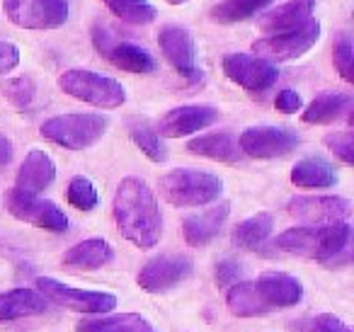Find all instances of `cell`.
<instances>
[{
  "mask_svg": "<svg viewBox=\"0 0 354 332\" xmlns=\"http://www.w3.org/2000/svg\"><path fill=\"white\" fill-rule=\"evenodd\" d=\"M339 180L335 165H330L323 158H304L291 167V182L304 190H325L335 187Z\"/></svg>",
  "mask_w": 354,
  "mask_h": 332,
  "instance_id": "cell-24",
  "label": "cell"
},
{
  "mask_svg": "<svg viewBox=\"0 0 354 332\" xmlns=\"http://www.w3.org/2000/svg\"><path fill=\"white\" fill-rule=\"evenodd\" d=\"M66 199L71 206H75L78 211H93L100 204V196L95 185L85 175H75L68 182V190H66Z\"/></svg>",
  "mask_w": 354,
  "mask_h": 332,
  "instance_id": "cell-32",
  "label": "cell"
},
{
  "mask_svg": "<svg viewBox=\"0 0 354 332\" xmlns=\"http://www.w3.org/2000/svg\"><path fill=\"white\" fill-rule=\"evenodd\" d=\"M6 17L20 30H59L68 22L66 0H3Z\"/></svg>",
  "mask_w": 354,
  "mask_h": 332,
  "instance_id": "cell-7",
  "label": "cell"
},
{
  "mask_svg": "<svg viewBox=\"0 0 354 332\" xmlns=\"http://www.w3.org/2000/svg\"><path fill=\"white\" fill-rule=\"evenodd\" d=\"M272 230H274V219H272V214L262 211V214L241 221L233 228V245L241 250H257L262 243H267Z\"/></svg>",
  "mask_w": 354,
  "mask_h": 332,
  "instance_id": "cell-27",
  "label": "cell"
},
{
  "mask_svg": "<svg viewBox=\"0 0 354 332\" xmlns=\"http://www.w3.org/2000/svg\"><path fill=\"white\" fill-rule=\"evenodd\" d=\"M221 66L231 83L241 85L250 93H265L279 78V71L274 64L252 54H226Z\"/></svg>",
  "mask_w": 354,
  "mask_h": 332,
  "instance_id": "cell-12",
  "label": "cell"
},
{
  "mask_svg": "<svg viewBox=\"0 0 354 332\" xmlns=\"http://www.w3.org/2000/svg\"><path fill=\"white\" fill-rule=\"evenodd\" d=\"M112 214L117 230L138 250H151L160 243L162 216L158 199L146 180L124 177L117 185L112 201Z\"/></svg>",
  "mask_w": 354,
  "mask_h": 332,
  "instance_id": "cell-1",
  "label": "cell"
},
{
  "mask_svg": "<svg viewBox=\"0 0 354 332\" xmlns=\"http://www.w3.org/2000/svg\"><path fill=\"white\" fill-rule=\"evenodd\" d=\"M223 192V182L218 175L192 167H175L160 177V194L167 204L180 209L207 206L216 201Z\"/></svg>",
  "mask_w": 354,
  "mask_h": 332,
  "instance_id": "cell-3",
  "label": "cell"
},
{
  "mask_svg": "<svg viewBox=\"0 0 354 332\" xmlns=\"http://www.w3.org/2000/svg\"><path fill=\"white\" fill-rule=\"evenodd\" d=\"M320 39V22L310 17L306 25L296 27L291 32H281V35H272L265 39H257L252 44L255 56L265 61H294L299 56H304L306 51H310L315 46V42Z\"/></svg>",
  "mask_w": 354,
  "mask_h": 332,
  "instance_id": "cell-9",
  "label": "cell"
},
{
  "mask_svg": "<svg viewBox=\"0 0 354 332\" xmlns=\"http://www.w3.org/2000/svg\"><path fill=\"white\" fill-rule=\"evenodd\" d=\"M6 209L17 221H25L37 228L51 230V233H64L68 230V216L49 199H41L37 194H25L20 190H8L6 192Z\"/></svg>",
  "mask_w": 354,
  "mask_h": 332,
  "instance_id": "cell-8",
  "label": "cell"
},
{
  "mask_svg": "<svg viewBox=\"0 0 354 332\" xmlns=\"http://www.w3.org/2000/svg\"><path fill=\"white\" fill-rule=\"evenodd\" d=\"M255 286L270 308H289L301 303V298H304V284L286 272L260 274Z\"/></svg>",
  "mask_w": 354,
  "mask_h": 332,
  "instance_id": "cell-18",
  "label": "cell"
},
{
  "mask_svg": "<svg viewBox=\"0 0 354 332\" xmlns=\"http://www.w3.org/2000/svg\"><path fill=\"white\" fill-rule=\"evenodd\" d=\"M0 93L6 95L8 102L12 104V107L17 109H27L32 102H35V95H37V85L32 78H27V75H20V78H10L3 83V88H0Z\"/></svg>",
  "mask_w": 354,
  "mask_h": 332,
  "instance_id": "cell-33",
  "label": "cell"
},
{
  "mask_svg": "<svg viewBox=\"0 0 354 332\" xmlns=\"http://www.w3.org/2000/svg\"><path fill=\"white\" fill-rule=\"evenodd\" d=\"M187 151L194 156L212 158L218 163H238L243 158V151L238 146V138L233 133L218 131V133H204L187 143Z\"/></svg>",
  "mask_w": 354,
  "mask_h": 332,
  "instance_id": "cell-23",
  "label": "cell"
},
{
  "mask_svg": "<svg viewBox=\"0 0 354 332\" xmlns=\"http://www.w3.org/2000/svg\"><path fill=\"white\" fill-rule=\"evenodd\" d=\"M352 98L342 93H330L315 98L308 107L304 109L301 119L306 124H335L339 119L347 117V122L352 124Z\"/></svg>",
  "mask_w": 354,
  "mask_h": 332,
  "instance_id": "cell-22",
  "label": "cell"
},
{
  "mask_svg": "<svg viewBox=\"0 0 354 332\" xmlns=\"http://www.w3.org/2000/svg\"><path fill=\"white\" fill-rule=\"evenodd\" d=\"M349 245H352V225L347 221L333 225H299L284 230L277 238V248L284 252L333 264L337 259H349Z\"/></svg>",
  "mask_w": 354,
  "mask_h": 332,
  "instance_id": "cell-2",
  "label": "cell"
},
{
  "mask_svg": "<svg viewBox=\"0 0 354 332\" xmlns=\"http://www.w3.org/2000/svg\"><path fill=\"white\" fill-rule=\"evenodd\" d=\"M129 136H131L133 146L143 153L151 163H165L167 160V148L160 141L156 129H151L146 122H133L129 127Z\"/></svg>",
  "mask_w": 354,
  "mask_h": 332,
  "instance_id": "cell-31",
  "label": "cell"
},
{
  "mask_svg": "<svg viewBox=\"0 0 354 332\" xmlns=\"http://www.w3.org/2000/svg\"><path fill=\"white\" fill-rule=\"evenodd\" d=\"M114 17L129 22V25H151L156 22L158 10L148 3V0H100Z\"/></svg>",
  "mask_w": 354,
  "mask_h": 332,
  "instance_id": "cell-29",
  "label": "cell"
},
{
  "mask_svg": "<svg viewBox=\"0 0 354 332\" xmlns=\"http://www.w3.org/2000/svg\"><path fill=\"white\" fill-rule=\"evenodd\" d=\"M104 59L117 68L127 71V73H153L158 68V61L148 54L143 46H136L131 42H117L112 49L104 54Z\"/></svg>",
  "mask_w": 354,
  "mask_h": 332,
  "instance_id": "cell-25",
  "label": "cell"
},
{
  "mask_svg": "<svg viewBox=\"0 0 354 332\" xmlns=\"http://www.w3.org/2000/svg\"><path fill=\"white\" fill-rule=\"evenodd\" d=\"M221 112L216 107H207V104H185V107H175L160 119L158 124V136L165 138H183L189 133H197L202 129L212 127L218 122Z\"/></svg>",
  "mask_w": 354,
  "mask_h": 332,
  "instance_id": "cell-15",
  "label": "cell"
},
{
  "mask_svg": "<svg viewBox=\"0 0 354 332\" xmlns=\"http://www.w3.org/2000/svg\"><path fill=\"white\" fill-rule=\"evenodd\" d=\"M194 272V262L187 255H160L148 259L136 277V284L148 293H162L189 279Z\"/></svg>",
  "mask_w": 354,
  "mask_h": 332,
  "instance_id": "cell-11",
  "label": "cell"
},
{
  "mask_svg": "<svg viewBox=\"0 0 354 332\" xmlns=\"http://www.w3.org/2000/svg\"><path fill=\"white\" fill-rule=\"evenodd\" d=\"M158 46H160L162 56L167 59V64L185 78H197V44L194 37L187 27L180 25H165L158 32Z\"/></svg>",
  "mask_w": 354,
  "mask_h": 332,
  "instance_id": "cell-14",
  "label": "cell"
},
{
  "mask_svg": "<svg viewBox=\"0 0 354 332\" xmlns=\"http://www.w3.org/2000/svg\"><path fill=\"white\" fill-rule=\"evenodd\" d=\"M59 88L68 98L100 109H117L127 102V90L119 80L85 68H71L59 75Z\"/></svg>",
  "mask_w": 354,
  "mask_h": 332,
  "instance_id": "cell-5",
  "label": "cell"
},
{
  "mask_svg": "<svg viewBox=\"0 0 354 332\" xmlns=\"http://www.w3.org/2000/svg\"><path fill=\"white\" fill-rule=\"evenodd\" d=\"M78 332H156V327L138 313H122L78 322Z\"/></svg>",
  "mask_w": 354,
  "mask_h": 332,
  "instance_id": "cell-28",
  "label": "cell"
},
{
  "mask_svg": "<svg viewBox=\"0 0 354 332\" xmlns=\"http://www.w3.org/2000/svg\"><path fill=\"white\" fill-rule=\"evenodd\" d=\"M274 107L281 114H296L304 109V100H301V95L296 90H281L274 100Z\"/></svg>",
  "mask_w": 354,
  "mask_h": 332,
  "instance_id": "cell-38",
  "label": "cell"
},
{
  "mask_svg": "<svg viewBox=\"0 0 354 332\" xmlns=\"http://www.w3.org/2000/svg\"><path fill=\"white\" fill-rule=\"evenodd\" d=\"M226 306H228V311L238 317H255V315H265V313L272 311L252 282L233 284L226 296Z\"/></svg>",
  "mask_w": 354,
  "mask_h": 332,
  "instance_id": "cell-26",
  "label": "cell"
},
{
  "mask_svg": "<svg viewBox=\"0 0 354 332\" xmlns=\"http://www.w3.org/2000/svg\"><path fill=\"white\" fill-rule=\"evenodd\" d=\"M323 143L344 163V165H352L354 163V133L352 131L328 133V136L323 138Z\"/></svg>",
  "mask_w": 354,
  "mask_h": 332,
  "instance_id": "cell-35",
  "label": "cell"
},
{
  "mask_svg": "<svg viewBox=\"0 0 354 332\" xmlns=\"http://www.w3.org/2000/svg\"><path fill=\"white\" fill-rule=\"evenodd\" d=\"M228 214H231V204H228V201H218V204H214L212 209L202 211V214L187 216V219L183 221L185 243L192 245V248H204V245H209L221 233Z\"/></svg>",
  "mask_w": 354,
  "mask_h": 332,
  "instance_id": "cell-17",
  "label": "cell"
},
{
  "mask_svg": "<svg viewBox=\"0 0 354 332\" xmlns=\"http://www.w3.org/2000/svg\"><path fill=\"white\" fill-rule=\"evenodd\" d=\"M109 119L102 114H59L39 127L41 138L68 151H85L107 133Z\"/></svg>",
  "mask_w": 354,
  "mask_h": 332,
  "instance_id": "cell-4",
  "label": "cell"
},
{
  "mask_svg": "<svg viewBox=\"0 0 354 332\" xmlns=\"http://www.w3.org/2000/svg\"><path fill=\"white\" fill-rule=\"evenodd\" d=\"M315 8V0H289L284 6L270 10L260 20V30L267 35H281V32H291L296 27L306 25L310 20V12Z\"/></svg>",
  "mask_w": 354,
  "mask_h": 332,
  "instance_id": "cell-20",
  "label": "cell"
},
{
  "mask_svg": "<svg viewBox=\"0 0 354 332\" xmlns=\"http://www.w3.org/2000/svg\"><path fill=\"white\" fill-rule=\"evenodd\" d=\"M333 61H335V68H337L339 78H342L344 83H352L354 80V51H352V39H349L347 35H342L337 42H335Z\"/></svg>",
  "mask_w": 354,
  "mask_h": 332,
  "instance_id": "cell-34",
  "label": "cell"
},
{
  "mask_svg": "<svg viewBox=\"0 0 354 332\" xmlns=\"http://www.w3.org/2000/svg\"><path fill=\"white\" fill-rule=\"evenodd\" d=\"M56 180V165L51 160L49 153L32 148L22 160L20 170H17L15 190L25 192V194H37L39 196L44 190H49Z\"/></svg>",
  "mask_w": 354,
  "mask_h": 332,
  "instance_id": "cell-16",
  "label": "cell"
},
{
  "mask_svg": "<svg viewBox=\"0 0 354 332\" xmlns=\"http://www.w3.org/2000/svg\"><path fill=\"white\" fill-rule=\"evenodd\" d=\"M286 211L308 225H333L349 219L352 204L344 196H294Z\"/></svg>",
  "mask_w": 354,
  "mask_h": 332,
  "instance_id": "cell-13",
  "label": "cell"
},
{
  "mask_svg": "<svg viewBox=\"0 0 354 332\" xmlns=\"http://www.w3.org/2000/svg\"><path fill=\"white\" fill-rule=\"evenodd\" d=\"M165 3H170V6H185V3H189V0H165Z\"/></svg>",
  "mask_w": 354,
  "mask_h": 332,
  "instance_id": "cell-41",
  "label": "cell"
},
{
  "mask_svg": "<svg viewBox=\"0 0 354 332\" xmlns=\"http://www.w3.org/2000/svg\"><path fill=\"white\" fill-rule=\"evenodd\" d=\"M20 64V49L10 42H0V75H8Z\"/></svg>",
  "mask_w": 354,
  "mask_h": 332,
  "instance_id": "cell-39",
  "label": "cell"
},
{
  "mask_svg": "<svg viewBox=\"0 0 354 332\" xmlns=\"http://www.w3.org/2000/svg\"><path fill=\"white\" fill-rule=\"evenodd\" d=\"M46 308H49V301L32 288H10L0 293V322L39 315Z\"/></svg>",
  "mask_w": 354,
  "mask_h": 332,
  "instance_id": "cell-21",
  "label": "cell"
},
{
  "mask_svg": "<svg viewBox=\"0 0 354 332\" xmlns=\"http://www.w3.org/2000/svg\"><path fill=\"white\" fill-rule=\"evenodd\" d=\"M274 0H223L221 6L212 10V20L221 25H233V22L250 20L252 15L270 8Z\"/></svg>",
  "mask_w": 354,
  "mask_h": 332,
  "instance_id": "cell-30",
  "label": "cell"
},
{
  "mask_svg": "<svg viewBox=\"0 0 354 332\" xmlns=\"http://www.w3.org/2000/svg\"><path fill=\"white\" fill-rule=\"evenodd\" d=\"M243 277V264L236 262V259H223V262L216 264V286H231V284H238V279Z\"/></svg>",
  "mask_w": 354,
  "mask_h": 332,
  "instance_id": "cell-37",
  "label": "cell"
},
{
  "mask_svg": "<svg viewBox=\"0 0 354 332\" xmlns=\"http://www.w3.org/2000/svg\"><path fill=\"white\" fill-rule=\"evenodd\" d=\"M37 291L46 298V301L56 303L61 308H68L73 313H83V315H104L117 308V296L109 291H90V288H75L56 279L41 277L37 279Z\"/></svg>",
  "mask_w": 354,
  "mask_h": 332,
  "instance_id": "cell-6",
  "label": "cell"
},
{
  "mask_svg": "<svg viewBox=\"0 0 354 332\" xmlns=\"http://www.w3.org/2000/svg\"><path fill=\"white\" fill-rule=\"evenodd\" d=\"M301 143V136L284 127H250L241 133L238 146L243 156L257 158V160H272L294 153Z\"/></svg>",
  "mask_w": 354,
  "mask_h": 332,
  "instance_id": "cell-10",
  "label": "cell"
},
{
  "mask_svg": "<svg viewBox=\"0 0 354 332\" xmlns=\"http://www.w3.org/2000/svg\"><path fill=\"white\" fill-rule=\"evenodd\" d=\"M114 259V248L104 238H88L64 252L61 264L75 272H93Z\"/></svg>",
  "mask_w": 354,
  "mask_h": 332,
  "instance_id": "cell-19",
  "label": "cell"
},
{
  "mask_svg": "<svg viewBox=\"0 0 354 332\" xmlns=\"http://www.w3.org/2000/svg\"><path fill=\"white\" fill-rule=\"evenodd\" d=\"M12 153H15V151H12L10 138L3 136V133H0V170H3V167H6V165H10Z\"/></svg>",
  "mask_w": 354,
  "mask_h": 332,
  "instance_id": "cell-40",
  "label": "cell"
},
{
  "mask_svg": "<svg viewBox=\"0 0 354 332\" xmlns=\"http://www.w3.org/2000/svg\"><path fill=\"white\" fill-rule=\"evenodd\" d=\"M308 332H352L347 322H342L333 313H320L308 322Z\"/></svg>",
  "mask_w": 354,
  "mask_h": 332,
  "instance_id": "cell-36",
  "label": "cell"
}]
</instances>
